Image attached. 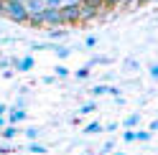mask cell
Masks as SVG:
<instances>
[{"mask_svg":"<svg viewBox=\"0 0 158 155\" xmlns=\"http://www.w3.org/2000/svg\"><path fill=\"white\" fill-rule=\"evenodd\" d=\"M3 15H8L13 23H26V21H28L26 5L18 3V0H5V3H3Z\"/></svg>","mask_w":158,"mask_h":155,"instance_id":"6da1fadb","label":"cell"},{"mask_svg":"<svg viewBox=\"0 0 158 155\" xmlns=\"http://www.w3.org/2000/svg\"><path fill=\"white\" fill-rule=\"evenodd\" d=\"M59 10H61L64 26H77L79 23V3H64Z\"/></svg>","mask_w":158,"mask_h":155,"instance_id":"7a4b0ae2","label":"cell"},{"mask_svg":"<svg viewBox=\"0 0 158 155\" xmlns=\"http://www.w3.org/2000/svg\"><path fill=\"white\" fill-rule=\"evenodd\" d=\"M41 15H44V23H46L48 28H61V26H64L61 10H59V8H44Z\"/></svg>","mask_w":158,"mask_h":155,"instance_id":"3957f363","label":"cell"},{"mask_svg":"<svg viewBox=\"0 0 158 155\" xmlns=\"http://www.w3.org/2000/svg\"><path fill=\"white\" fill-rule=\"evenodd\" d=\"M33 66H36L33 56H23V59H13V69H15V71H31Z\"/></svg>","mask_w":158,"mask_h":155,"instance_id":"277c9868","label":"cell"},{"mask_svg":"<svg viewBox=\"0 0 158 155\" xmlns=\"http://www.w3.org/2000/svg\"><path fill=\"white\" fill-rule=\"evenodd\" d=\"M28 117V112L26 109H21V107H13V109H8V125H18V122H23Z\"/></svg>","mask_w":158,"mask_h":155,"instance_id":"5b68a950","label":"cell"},{"mask_svg":"<svg viewBox=\"0 0 158 155\" xmlns=\"http://www.w3.org/2000/svg\"><path fill=\"white\" fill-rule=\"evenodd\" d=\"M138 125H140V112H133V114H127V117L123 120L125 130H133V127H138Z\"/></svg>","mask_w":158,"mask_h":155,"instance_id":"8992f818","label":"cell"},{"mask_svg":"<svg viewBox=\"0 0 158 155\" xmlns=\"http://www.w3.org/2000/svg\"><path fill=\"white\" fill-rule=\"evenodd\" d=\"M31 28H46V23H44V15L41 13H28V21H26Z\"/></svg>","mask_w":158,"mask_h":155,"instance_id":"52a82bcc","label":"cell"},{"mask_svg":"<svg viewBox=\"0 0 158 155\" xmlns=\"http://www.w3.org/2000/svg\"><path fill=\"white\" fill-rule=\"evenodd\" d=\"M23 5H26V10H28V13H41L44 8H46V5H44V0H26Z\"/></svg>","mask_w":158,"mask_h":155,"instance_id":"ba28073f","label":"cell"},{"mask_svg":"<svg viewBox=\"0 0 158 155\" xmlns=\"http://www.w3.org/2000/svg\"><path fill=\"white\" fill-rule=\"evenodd\" d=\"M18 132H21V130H18V125H5V127L0 130V135H3V140H13Z\"/></svg>","mask_w":158,"mask_h":155,"instance_id":"9c48e42d","label":"cell"},{"mask_svg":"<svg viewBox=\"0 0 158 155\" xmlns=\"http://www.w3.org/2000/svg\"><path fill=\"white\" fill-rule=\"evenodd\" d=\"M79 5H82V8H92V10H102V8H105L102 0H79Z\"/></svg>","mask_w":158,"mask_h":155,"instance_id":"30bf717a","label":"cell"},{"mask_svg":"<svg viewBox=\"0 0 158 155\" xmlns=\"http://www.w3.org/2000/svg\"><path fill=\"white\" fill-rule=\"evenodd\" d=\"M28 153H33V155H44V153H48V150H46V145L31 140V145H28Z\"/></svg>","mask_w":158,"mask_h":155,"instance_id":"8fae6325","label":"cell"},{"mask_svg":"<svg viewBox=\"0 0 158 155\" xmlns=\"http://www.w3.org/2000/svg\"><path fill=\"white\" fill-rule=\"evenodd\" d=\"M23 132H26V137H28V140H38V137H41V127H36V125L26 127Z\"/></svg>","mask_w":158,"mask_h":155,"instance_id":"7c38bea8","label":"cell"},{"mask_svg":"<svg viewBox=\"0 0 158 155\" xmlns=\"http://www.w3.org/2000/svg\"><path fill=\"white\" fill-rule=\"evenodd\" d=\"M51 51L59 56V59H66V56L72 54V48H66V46H59V43H54V48H51Z\"/></svg>","mask_w":158,"mask_h":155,"instance_id":"4fadbf2b","label":"cell"},{"mask_svg":"<svg viewBox=\"0 0 158 155\" xmlns=\"http://www.w3.org/2000/svg\"><path fill=\"white\" fill-rule=\"evenodd\" d=\"M97 64L107 66V64H112V59H110V56H94V59H89V64H87V66H97Z\"/></svg>","mask_w":158,"mask_h":155,"instance_id":"5bb4252c","label":"cell"},{"mask_svg":"<svg viewBox=\"0 0 158 155\" xmlns=\"http://www.w3.org/2000/svg\"><path fill=\"white\" fill-rule=\"evenodd\" d=\"M153 137V132H148V130H135V140L138 142H148Z\"/></svg>","mask_w":158,"mask_h":155,"instance_id":"9a60e30c","label":"cell"},{"mask_svg":"<svg viewBox=\"0 0 158 155\" xmlns=\"http://www.w3.org/2000/svg\"><path fill=\"white\" fill-rule=\"evenodd\" d=\"M97 132H102V125L100 122H89L84 127V135H97Z\"/></svg>","mask_w":158,"mask_h":155,"instance_id":"2e32d148","label":"cell"},{"mask_svg":"<svg viewBox=\"0 0 158 155\" xmlns=\"http://www.w3.org/2000/svg\"><path fill=\"white\" fill-rule=\"evenodd\" d=\"M89 94H92V97H102V94H107V84H94L92 89H89Z\"/></svg>","mask_w":158,"mask_h":155,"instance_id":"e0dca14e","label":"cell"},{"mask_svg":"<svg viewBox=\"0 0 158 155\" xmlns=\"http://www.w3.org/2000/svg\"><path fill=\"white\" fill-rule=\"evenodd\" d=\"M64 36H66V31H61V28H51V31H48V38H51V41H61Z\"/></svg>","mask_w":158,"mask_h":155,"instance_id":"ac0fdd59","label":"cell"},{"mask_svg":"<svg viewBox=\"0 0 158 155\" xmlns=\"http://www.w3.org/2000/svg\"><path fill=\"white\" fill-rule=\"evenodd\" d=\"M89 74H92V66H87V64L82 66V69H77V71H74V76H77V79H87Z\"/></svg>","mask_w":158,"mask_h":155,"instance_id":"d6986e66","label":"cell"},{"mask_svg":"<svg viewBox=\"0 0 158 155\" xmlns=\"http://www.w3.org/2000/svg\"><path fill=\"white\" fill-rule=\"evenodd\" d=\"M69 74H72V71H69V69H66V66H64V64H59V66H56V69H54V76H59V79H66V76H69Z\"/></svg>","mask_w":158,"mask_h":155,"instance_id":"ffe728a7","label":"cell"},{"mask_svg":"<svg viewBox=\"0 0 158 155\" xmlns=\"http://www.w3.org/2000/svg\"><path fill=\"white\" fill-rule=\"evenodd\" d=\"M94 109H97V102H87V104L79 107V114H92Z\"/></svg>","mask_w":158,"mask_h":155,"instance_id":"44dd1931","label":"cell"},{"mask_svg":"<svg viewBox=\"0 0 158 155\" xmlns=\"http://www.w3.org/2000/svg\"><path fill=\"white\" fill-rule=\"evenodd\" d=\"M123 66H125V71H138V69H140V64H138L135 59H125Z\"/></svg>","mask_w":158,"mask_h":155,"instance_id":"7402d4cb","label":"cell"},{"mask_svg":"<svg viewBox=\"0 0 158 155\" xmlns=\"http://www.w3.org/2000/svg\"><path fill=\"white\" fill-rule=\"evenodd\" d=\"M44 5H46V8H61L64 0H44Z\"/></svg>","mask_w":158,"mask_h":155,"instance_id":"603a6c76","label":"cell"},{"mask_svg":"<svg viewBox=\"0 0 158 155\" xmlns=\"http://www.w3.org/2000/svg\"><path fill=\"white\" fill-rule=\"evenodd\" d=\"M123 140H125V142H135V130H127V132H123Z\"/></svg>","mask_w":158,"mask_h":155,"instance_id":"cb8c5ba5","label":"cell"},{"mask_svg":"<svg viewBox=\"0 0 158 155\" xmlns=\"http://www.w3.org/2000/svg\"><path fill=\"white\" fill-rule=\"evenodd\" d=\"M105 3V8H117V5H123L125 0H102Z\"/></svg>","mask_w":158,"mask_h":155,"instance_id":"d4e9b609","label":"cell"},{"mask_svg":"<svg viewBox=\"0 0 158 155\" xmlns=\"http://www.w3.org/2000/svg\"><path fill=\"white\" fill-rule=\"evenodd\" d=\"M26 104H28V99H26V94H21L15 99V107H21V109H26Z\"/></svg>","mask_w":158,"mask_h":155,"instance_id":"484cf974","label":"cell"},{"mask_svg":"<svg viewBox=\"0 0 158 155\" xmlns=\"http://www.w3.org/2000/svg\"><path fill=\"white\" fill-rule=\"evenodd\" d=\"M148 74H151V79H158V64H151V66H148Z\"/></svg>","mask_w":158,"mask_h":155,"instance_id":"4316f807","label":"cell"},{"mask_svg":"<svg viewBox=\"0 0 158 155\" xmlns=\"http://www.w3.org/2000/svg\"><path fill=\"white\" fill-rule=\"evenodd\" d=\"M84 46H87V48H94V46H97V36H87Z\"/></svg>","mask_w":158,"mask_h":155,"instance_id":"83f0119b","label":"cell"},{"mask_svg":"<svg viewBox=\"0 0 158 155\" xmlns=\"http://www.w3.org/2000/svg\"><path fill=\"white\" fill-rule=\"evenodd\" d=\"M117 130V122H110V125H102V132H115Z\"/></svg>","mask_w":158,"mask_h":155,"instance_id":"f1b7e54d","label":"cell"},{"mask_svg":"<svg viewBox=\"0 0 158 155\" xmlns=\"http://www.w3.org/2000/svg\"><path fill=\"white\" fill-rule=\"evenodd\" d=\"M112 148H115V142H112V140H107V142L102 145V150H100V153H110Z\"/></svg>","mask_w":158,"mask_h":155,"instance_id":"f546056e","label":"cell"},{"mask_svg":"<svg viewBox=\"0 0 158 155\" xmlns=\"http://www.w3.org/2000/svg\"><path fill=\"white\" fill-rule=\"evenodd\" d=\"M8 153H13V145H0V155H8Z\"/></svg>","mask_w":158,"mask_h":155,"instance_id":"4dcf8cb0","label":"cell"},{"mask_svg":"<svg viewBox=\"0 0 158 155\" xmlns=\"http://www.w3.org/2000/svg\"><path fill=\"white\" fill-rule=\"evenodd\" d=\"M8 66H13V59H0V69H8Z\"/></svg>","mask_w":158,"mask_h":155,"instance_id":"1f68e13d","label":"cell"},{"mask_svg":"<svg viewBox=\"0 0 158 155\" xmlns=\"http://www.w3.org/2000/svg\"><path fill=\"white\" fill-rule=\"evenodd\" d=\"M107 94H112V97H120V89H117V86H107Z\"/></svg>","mask_w":158,"mask_h":155,"instance_id":"d6a6232c","label":"cell"},{"mask_svg":"<svg viewBox=\"0 0 158 155\" xmlns=\"http://www.w3.org/2000/svg\"><path fill=\"white\" fill-rule=\"evenodd\" d=\"M156 130H158V122H156V120H153V122H151V125H148V132H156Z\"/></svg>","mask_w":158,"mask_h":155,"instance_id":"836d02e7","label":"cell"},{"mask_svg":"<svg viewBox=\"0 0 158 155\" xmlns=\"http://www.w3.org/2000/svg\"><path fill=\"white\" fill-rule=\"evenodd\" d=\"M8 125V120H5V114H0V127H5Z\"/></svg>","mask_w":158,"mask_h":155,"instance_id":"e575fe53","label":"cell"},{"mask_svg":"<svg viewBox=\"0 0 158 155\" xmlns=\"http://www.w3.org/2000/svg\"><path fill=\"white\" fill-rule=\"evenodd\" d=\"M8 112V104H3V102H0V114H5Z\"/></svg>","mask_w":158,"mask_h":155,"instance_id":"d590c367","label":"cell"},{"mask_svg":"<svg viewBox=\"0 0 158 155\" xmlns=\"http://www.w3.org/2000/svg\"><path fill=\"white\" fill-rule=\"evenodd\" d=\"M3 3H5V0H0V15H3Z\"/></svg>","mask_w":158,"mask_h":155,"instance_id":"8d00e7d4","label":"cell"},{"mask_svg":"<svg viewBox=\"0 0 158 155\" xmlns=\"http://www.w3.org/2000/svg\"><path fill=\"white\" fill-rule=\"evenodd\" d=\"M64 3H79V0H64Z\"/></svg>","mask_w":158,"mask_h":155,"instance_id":"74e56055","label":"cell"},{"mask_svg":"<svg viewBox=\"0 0 158 155\" xmlns=\"http://www.w3.org/2000/svg\"><path fill=\"white\" fill-rule=\"evenodd\" d=\"M117 155H125V153H117Z\"/></svg>","mask_w":158,"mask_h":155,"instance_id":"f35d334b","label":"cell"}]
</instances>
